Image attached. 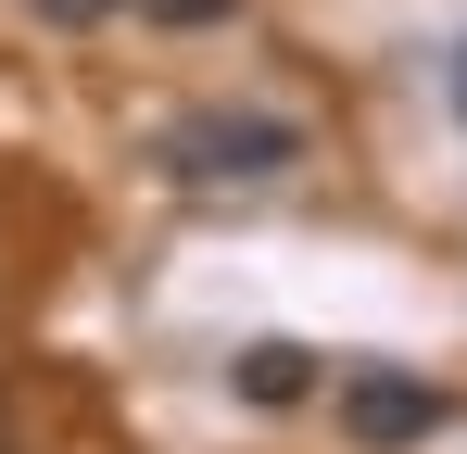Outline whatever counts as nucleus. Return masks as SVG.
Segmentation results:
<instances>
[{"label":"nucleus","instance_id":"f257e3e1","mask_svg":"<svg viewBox=\"0 0 467 454\" xmlns=\"http://www.w3.org/2000/svg\"><path fill=\"white\" fill-rule=\"evenodd\" d=\"M164 164L190 190H253V177H291L304 164V127L291 114H253V101H215V114H177L164 127Z\"/></svg>","mask_w":467,"mask_h":454},{"label":"nucleus","instance_id":"f03ea898","mask_svg":"<svg viewBox=\"0 0 467 454\" xmlns=\"http://www.w3.org/2000/svg\"><path fill=\"white\" fill-rule=\"evenodd\" d=\"M341 429H354L367 454H404V442L442 429V391L404 378V366H354V378H341Z\"/></svg>","mask_w":467,"mask_h":454},{"label":"nucleus","instance_id":"7ed1b4c3","mask_svg":"<svg viewBox=\"0 0 467 454\" xmlns=\"http://www.w3.org/2000/svg\"><path fill=\"white\" fill-rule=\"evenodd\" d=\"M240 391H253V404H304L316 354H304V341H253V354H240Z\"/></svg>","mask_w":467,"mask_h":454},{"label":"nucleus","instance_id":"20e7f679","mask_svg":"<svg viewBox=\"0 0 467 454\" xmlns=\"http://www.w3.org/2000/svg\"><path fill=\"white\" fill-rule=\"evenodd\" d=\"M127 13H140V26H228L240 0H127Z\"/></svg>","mask_w":467,"mask_h":454},{"label":"nucleus","instance_id":"39448f33","mask_svg":"<svg viewBox=\"0 0 467 454\" xmlns=\"http://www.w3.org/2000/svg\"><path fill=\"white\" fill-rule=\"evenodd\" d=\"M38 13H51V26H88V13H114V0H38Z\"/></svg>","mask_w":467,"mask_h":454},{"label":"nucleus","instance_id":"423d86ee","mask_svg":"<svg viewBox=\"0 0 467 454\" xmlns=\"http://www.w3.org/2000/svg\"><path fill=\"white\" fill-rule=\"evenodd\" d=\"M455 101H467V51H455Z\"/></svg>","mask_w":467,"mask_h":454}]
</instances>
